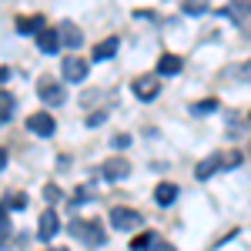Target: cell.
<instances>
[{
  "label": "cell",
  "instance_id": "obj_1",
  "mask_svg": "<svg viewBox=\"0 0 251 251\" xmlns=\"http://www.w3.org/2000/svg\"><path fill=\"white\" fill-rule=\"evenodd\" d=\"M71 234L80 238V245H87V248L107 245V234H104V228H100L97 221H80V218H74V221H71Z\"/></svg>",
  "mask_w": 251,
  "mask_h": 251
},
{
  "label": "cell",
  "instance_id": "obj_2",
  "mask_svg": "<svg viewBox=\"0 0 251 251\" xmlns=\"http://www.w3.org/2000/svg\"><path fill=\"white\" fill-rule=\"evenodd\" d=\"M37 94H40V100H44V104H50V107H57V104H64V100H67L64 84H60V80H54L50 74L37 80Z\"/></svg>",
  "mask_w": 251,
  "mask_h": 251
},
{
  "label": "cell",
  "instance_id": "obj_3",
  "mask_svg": "<svg viewBox=\"0 0 251 251\" xmlns=\"http://www.w3.org/2000/svg\"><path fill=\"white\" fill-rule=\"evenodd\" d=\"M60 74H64V80L80 84V80L91 74V64L80 57V54H67V57H64V64H60Z\"/></svg>",
  "mask_w": 251,
  "mask_h": 251
},
{
  "label": "cell",
  "instance_id": "obj_4",
  "mask_svg": "<svg viewBox=\"0 0 251 251\" xmlns=\"http://www.w3.org/2000/svg\"><path fill=\"white\" fill-rule=\"evenodd\" d=\"M131 174V161L124 154H114V157H107L104 164H100V177L104 181H124Z\"/></svg>",
  "mask_w": 251,
  "mask_h": 251
},
{
  "label": "cell",
  "instance_id": "obj_5",
  "mask_svg": "<svg viewBox=\"0 0 251 251\" xmlns=\"http://www.w3.org/2000/svg\"><path fill=\"white\" fill-rule=\"evenodd\" d=\"M131 91H134L137 100H154V97L161 94V77H157V74H141V77H134Z\"/></svg>",
  "mask_w": 251,
  "mask_h": 251
},
{
  "label": "cell",
  "instance_id": "obj_6",
  "mask_svg": "<svg viewBox=\"0 0 251 251\" xmlns=\"http://www.w3.org/2000/svg\"><path fill=\"white\" fill-rule=\"evenodd\" d=\"M111 225L117 231H134L144 225V218L134 211V208H111Z\"/></svg>",
  "mask_w": 251,
  "mask_h": 251
},
{
  "label": "cell",
  "instance_id": "obj_7",
  "mask_svg": "<svg viewBox=\"0 0 251 251\" xmlns=\"http://www.w3.org/2000/svg\"><path fill=\"white\" fill-rule=\"evenodd\" d=\"M54 127H57V124H54V117L47 114V111H37V114L27 117V131H34L37 137H50Z\"/></svg>",
  "mask_w": 251,
  "mask_h": 251
},
{
  "label": "cell",
  "instance_id": "obj_8",
  "mask_svg": "<svg viewBox=\"0 0 251 251\" xmlns=\"http://www.w3.org/2000/svg\"><path fill=\"white\" fill-rule=\"evenodd\" d=\"M57 228H60V218H57V211H54V208H47V211L40 214L37 238H40V241H50V238L57 234Z\"/></svg>",
  "mask_w": 251,
  "mask_h": 251
},
{
  "label": "cell",
  "instance_id": "obj_9",
  "mask_svg": "<svg viewBox=\"0 0 251 251\" xmlns=\"http://www.w3.org/2000/svg\"><path fill=\"white\" fill-rule=\"evenodd\" d=\"M57 40L64 44V47H80V40H84V34H80L77 24H71V20H64L57 27Z\"/></svg>",
  "mask_w": 251,
  "mask_h": 251
},
{
  "label": "cell",
  "instance_id": "obj_10",
  "mask_svg": "<svg viewBox=\"0 0 251 251\" xmlns=\"http://www.w3.org/2000/svg\"><path fill=\"white\" fill-rule=\"evenodd\" d=\"M225 14H228L234 24H245L251 30V0H231V7H228Z\"/></svg>",
  "mask_w": 251,
  "mask_h": 251
},
{
  "label": "cell",
  "instance_id": "obj_11",
  "mask_svg": "<svg viewBox=\"0 0 251 251\" xmlns=\"http://www.w3.org/2000/svg\"><path fill=\"white\" fill-rule=\"evenodd\" d=\"M181 71V57L177 54H161L157 57V77H171Z\"/></svg>",
  "mask_w": 251,
  "mask_h": 251
},
{
  "label": "cell",
  "instance_id": "obj_12",
  "mask_svg": "<svg viewBox=\"0 0 251 251\" xmlns=\"http://www.w3.org/2000/svg\"><path fill=\"white\" fill-rule=\"evenodd\" d=\"M214 171H221V154H211V157H204L198 168H194V177L198 181H208Z\"/></svg>",
  "mask_w": 251,
  "mask_h": 251
},
{
  "label": "cell",
  "instance_id": "obj_13",
  "mask_svg": "<svg viewBox=\"0 0 251 251\" xmlns=\"http://www.w3.org/2000/svg\"><path fill=\"white\" fill-rule=\"evenodd\" d=\"M37 47L44 50V54H54V50H60V40H57V30H50V27H44L37 34Z\"/></svg>",
  "mask_w": 251,
  "mask_h": 251
},
{
  "label": "cell",
  "instance_id": "obj_14",
  "mask_svg": "<svg viewBox=\"0 0 251 251\" xmlns=\"http://www.w3.org/2000/svg\"><path fill=\"white\" fill-rule=\"evenodd\" d=\"M17 30L20 34H40L44 30V17L40 14H30V17L24 14V17H17Z\"/></svg>",
  "mask_w": 251,
  "mask_h": 251
},
{
  "label": "cell",
  "instance_id": "obj_15",
  "mask_svg": "<svg viewBox=\"0 0 251 251\" xmlns=\"http://www.w3.org/2000/svg\"><path fill=\"white\" fill-rule=\"evenodd\" d=\"M114 54H117V37H107V40H100V44L94 47L91 57L94 60H107V57H114Z\"/></svg>",
  "mask_w": 251,
  "mask_h": 251
},
{
  "label": "cell",
  "instance_id": "obj_16",
  "mask_svg": "<svg viewBox=\"0 0 251 251\" xmlns=\"http://www.w3.org/2000/svg\"><path fill=\"white\" fill-rule=\"evenodd\" d=\"M174 198H177V188H174V184H157L154 188V201L157 204H171Z\"/></svg>",
  "mask_w": 251,
  "mask_h": 251
},
{
  "label": "cell",
  "instance_id": "obj_17",
  "mask_svg": "<svg viewBox=\"0 0 251 251\" xmlns=\"http://www.w3.org/2000/svg\"><path fill=\"white\" fill-rule=\"evenodd\" d=\"M3 208H7V211H27V194H24V191H14L7 201H3Z\"/></svg>",
  "mask_w": 251,
  "mask_h": 251
},
{
  "label": "cell",
  "instance_id": "obj_18",
  "mask_svg": "<svg viewBox=\"0 0 251 251\" xmlns=\"http://www.w3.org/2000/svg\"><path fill=\"white\" fill-rule=\"evenodd\" d=\"M14 94H0V121H10L14 117Z\"/></svg>",
  "mask_w": 251,
  "mask_h": 251
},
{
  "label": "cell",
  "instance_id": "obj_19",
  "mask_svg": "<svg viewBox=\"0 0 251 251\" xmlns=\"http://www.w3.org/2000/svg\"><path fill=\"white\" fill-rule=\"evenodd\" d=\"M7 234H10V218H7V208L0 204V245L7 241Z\"/></svg>",
  "mask_w": 251,
  "mask_h": 251
},
{
  "label": "cell",
  "instance_id": "obj_20",
  "mask_svg": "<svg viewBox=\"0 0 251 251\" xmlns=\"http://www.w3.org/2000/svg\"><path fill=\"white\" fill-rule=\"evenodd\" d=\"M151 241H154V234H137L134 241H131V251H144Z\"/></svg>",
  "mask_w": 251,
  "mask_h": 251
},
{
  "label": "cell",
  "instance_id": "obj_21",
  "mask_svg": "<svg viewBox=\"0 0 251 251\" xmlns=\"http://www.w3.org/2000/svg\"><path fill=\"white\" fill-rule=\"evenodd\" d=\"M204 10H208L204 0H188V3H184V14H204Z\"/></svg>",
  "mask_w": 251,
  "mask_h": 251
},
{
  "label": "cell",
  "instance_id": "obj_22",
  "mask_svg": "<svg viewBox=\"0 0 251 251\" xmlns=\"http://www.w3.org/2000/svg\"><path fill=\"white\" fill-rule=\"evenodd\" d=\"M191 111H194V114H208V111H218V100H211V97H208V100H201V104H194Z\"/></svg>",
  "mask_w": 251,
  "mask_h": 251
},
{
  "label": "cell",
  "instance_id": "obj_23",
  "mask_svg": "<svg viewBox=\"0 0 251 251\" xmlns=\"http://www.w3.org/2000/svg\"><path fill=\"white\" fill-rule=\"evenodd\" d=\"M238 161H241V154H238V151H225V154H221V168H234Z\"/></svg>",
  "mask_w": 251,
  "mask_h": 251
},
{
  "label": "cell",
  "instance_id": "obj_24",
  "mask_svg": "<svg viewBox=\"0 0 251 251\" xmlns=\"http://www.w3.org/2000/svg\"><path fill=\"white\" fill-rule=\"evenodd\" d=\"M44 198H47L50 204H54V201H60V188H57V184H47V188H44Z\"/></svg>",
  "mask_w": 251,
  "mask_h": 251
},
{
  "label": "cell",
  "instance_id": "obj_25",
  "mask_svg": "<svg viewBox=\"0 0 251 251\" xmlns=\"http://www.w3.org/2000/svg\"><path fill=\"white\" fill-rule=\"evenodd\" d=\"M91 194H94V191H91V188H80V191L74 194V204H80V201H87V198H91Z\"/></svg>",
  "mask_w": 251,
  "mask_h": 251
},
{
  "label": "cell",
  "instance_id": "obj_26",
  "mask_svg": "<svg viewBox=\"0 0 251 251\" xmlns=\"http://www.w3.org/2000/svg\"><path fill=\"white\" fill-rule=\"evenodd\" d=\"M238 74H241V77H245V80H251V60H245V64L238 67Z\"/></svg>",
  "mask_w": 251,
  "mask_h": 251
},
{
  "label": "cell",
  "instance_id": "obj_27",
  "mask_svg": "<svg viewBox=\"0 0 251 251\" xmlns=\"http://www.w3.org/2000/svg\"><path fill=\"white\" fill-rule=\"evenodd\" d=\"M10 77V67H0V80H7Z\"/></svg>",
  "mask_w": 251,
  "mask_h": 251
},
{
  "label": "cell",
  "instance_id": "obj_28",
  "mask_svg": "<svg viewBox=\"0 0 251 251\" xmlns=\"http://www.w3.org/2000/svg\"><path fill=\"white\" fill-rule=\"evenodd\" d=\"M3 164H7V151L0 148V168H3Z\"/></svg>",
  "mask_w": 251,
  "mask_h": 251
},
{
  "label": "cell",
  "instance_id": "obj_29",
  "mask_svg": "<svg viewBox=\"0 0 251 251\" xmlns=\"http://www.w3.org/2000/svg\"><path fill=\"white\" fill-rule=\"evenodd\" d=\"M57 251H67V248H57Z\"/></svg>",
  "mask_w": 251,
  "mask_h": 251
},
{
  "label": "cell",
  "instance_id": "obj_30",
  "mask_svg": "<svg viewBox=\"0 0 251 251\" xmlns=\"http://www.w3.org/2000/svg\"><path fill=\"white\" fill-rule=\"evenodd\" d=\"M248 121H251V114H248Z\"/></svg>",
  "mask_w": 251,
  "mask_h": 251
}]
</instances>
